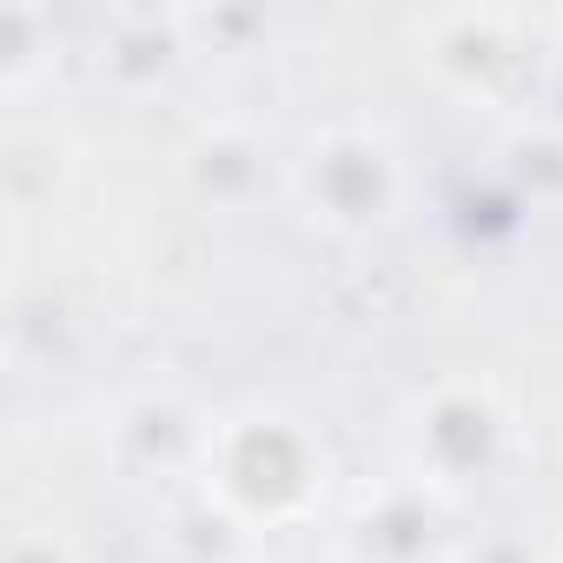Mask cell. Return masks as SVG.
Returning a JSON list of instances; mask_svg holds the SVG:
<instances>
[{
    "instance_id": "30bf717a",
    "label": "cell",
    "mask_w": 563,
    "mask_h": 563,
    "mask_svg": "<svg viewBox=\"0 0 563 563\" xmlns=\"http://www.w3.org/2000/svg\"><path fill=\"white\" fill-rule=\"evenodd\" d=\"M497 173L523 206H563V120L550 107H537L523 120H504Z\"/></svg>"
},
{
    "instance_id": "e0dca14e",
    "label": "cell",
    "mask_w": 563,
    "mask_h": 563,
    "mask_svg": "<svg viewBox=\"0 0 563 563\" xmlns=\"http://www.w3.org/2000/svg\"><path fill=\"white\" fill-rule=\"evenodd\" d=\"M258 563H339V556H332V550H325V556H306V550H299V556H258Z\"/></svg>"
},
{
    "instance_id": "3957f363",
    "label": "cell",
    "mask_w": 563,
    "mask_h": 563,
    "mask_svg": "<svg viewBox=\"0 0 563 563\" xmlns=\"http://www.w3.org/2000/svg\"><path fill=\"white\" fill-rule=\"evenodd\" d=\"M286 192L306 225L332 239H378L411 206V159L385 120H332L292 153Z\"/></svg>"
},
{
    "instance_id": "6da1fadb",
    "label": "cell",
    "mask_w": 563,
    "mask_h": 563,
    "mask_svg": "<svg viewBox=\"0 0 563 563\" xmlns=\"http://www.w3.org/2000/svg\"><path fill=\"white\" fill-rule=\"evenodd\" d=\"M199 490L219 510H232L252 537L299 530L332 497V451L319 424H306L299 411L252 398V405L219 411L206 464H199Z\"/></svg>"
},
{
    "instance_id": "7a4b0ae2",
    "label": "cell",
    "mask_w": 563,
    "mask_h": 563,
    "mask_svg": "<svg viewBox=\"0 0 563 563\" xmlns=\"http://www.w3.org/2000/svg\"><path fill=\"white\" fill-rule=\"evenodd\" d=\"M418 74L471 113H537V67L550 60L543 14L517 8H431L411 21Z\"/></svg>"
},
{
    "instance_id": "ba28073f",
    "label": "cell",
    "mask_w": 563,
    "mask_h": 563,
    "mask_svg": "<svg viewBox=\"0 0 563 563\" xmlns=\"http://www.w3.org/2000/svg\"><path fill=\"white\" fill-rule=\"evenodd\" d=\"M186 60H192V47H186L179 8H113V14L100 21L93 67H100V80H107L113 93H126V100L159 93Z\"/></svg>"
},
{
    "instance_id": "9a60e30c",
    "label": "cell",
    "mask_w": 563,
    "mask_h": 563,
    "mask_svg": "<svg viewBox=\"0 0 563 563\" xmlns=\"http://www.w3.org/2000/svg\"><path fill=\"white\" fill-rule=\"evenodd\" d=\"M464 563H556V550H543L530 530H484L464 550Z\"/></svg>"
},
{
    "instance_id": "277c9868",
    "label": "cell",
    "mask_w": 563,
    "mask_h": 563,
    "mask_svg": "<svg viewBox=\"0 0 563 563\" xmlns=\"http://www.w3.org/2000/svg\"><path fill=\"white\" fill-rule=\"evenodd\" d=\"M510 451H517L510 398L490 378H477V372L438 378L398 411V457H405L398 471H411L418 484L444 490L451 504H464L471 490L497 484Z\"/></svg>"
},
{
    "instance_id": "8fae6325",
    "label": "cell",
    "mask_w": 563,
    "mask_h": 563,
    "mask_svg": "<svg viewBox=\"0 0 563 563\" xmlns=\"http://www.w3.org/2000/svg\"><path fill=\"white\" fill-rule=\"evenodd\" d=\"M0 179H8V219L21 232L34 212H54L67 199V186H74V146L60 133H14L8 159H0Z\"/></svg>"
},
{
    "instance_id": "5b68a950",
    "label": "cell",
    "mask_w": 563,
    "mask_h": 563,
    "mask_svg": "<svg viewBox=\"0 0 563 563\" xmlns=\"http://www.w3.org/2000/svg\"><path fill=\"white\" fill-rule=\"evenodd\" d=\"M464 550H471L464 504L418 484L411 471H391V477H372L365 490H352V504L339 510V530H332L339 563H464Z\"/></svg>"
},
{
    "instance_id": "8992f818",
    "label": "cell",
    "mask_w": 563,
    "mask_h": 563,
    "mask_svg": "<svg viewBox=\"0 0 563 563\" xmlns=\"http://www.w3.org/2000/svg\"><path fill=\"white\" fill-rule=\"evenodd\" d=\"M212 411L192 405L179 385H140L107 411V457L140 477V484H199L206 444H212Z\"/></svg>"
},
{
    "instance_id": "5bb4252c",
    "label": "cell",
    "mask_w": 563,
    "mask_h": 563,
    "mask_svg": "<svg viewBox=\"0 0 563 563\" xmlns=\"http://www.w3.org/2000/svg\"><path fill=\"white\" fill-rule=\"evenodd\" d=\"M8 563H80V550L60 523H21L8 537Z\"/></svg>"
},
{
    "instance_id": "52a82bcc",
    "label": "cell",
    "mask_w": 563,
    "mask_h": 563,
    "mask_svg": "<svg viewBox=\"0 0 563 563\" xmlns=\"http://www.w3.org/2000/svg\"><path fill=\"white\" fill-rule=\"evenodd\" d=\"M286 166L292 159L272 153V133L239 113L199 120L179 146V179L206 212H252L272 192V179H286Z\"/></svg>"
},
{
    "instance_id": "ac0fdd59",
    "label": "cell",
    "mask_w": 563,
    "mask_h": 563,
    "mask_svg": "<svg viewBox=\"0 0 563 563\" xmlns=\"http://www.w3.org/2000/svg\"><path fill=\"white\" fill-rule=\"evenodd\" d=\"M556 563H563V550H556Z\"/></svg>"
},
{
    "instance_id": "9c48e42d",
    "label": "cell",
    "mask_w": 563,
    "mask_h": 563,
    "mask_svg": "<svg viewBox=\"0 0 563 563\" xmlns=\"http://www.w3.org/2000/svg\"><path fill=\"white\" fill-rule=\"evenodd\" d=\"M159 543H166L173 563H258V537L232 510H219L199 484H186V490L166 497Z\"/></svg>"
},
{
    "instance_id": "4fadbf2b",
    "label": "cell",
    "mask_w": 563,
    "mask_h": 563,
    "mask_svg": "<svg viewBox=\"0 0 563 563\" xmlns=\"http://www.w3.org/2000/svg\"><path fill=\"white\" fill-rule=\"evenodd\" d=\"M179 21H186V47H192V60L199 54H252L258 41H265V14L258 8H179Z\"/></svg>"
},
{
    "instance_id": "7c38bea8",
    "label": "cell",
    "mask_w": 563,
    "mask_h": 563,
    "mask_svg": "<svg viewBox=\"0 0 563 563\" xmlns=\"http://www.w3.org/2000/svg\"><path fill=\"white\" fill-rule=\"evenodd\" d=\"M60 21L34 0H0V93L27 100L60 67Z\"/></svg>"
},
{
    "instance_id": "2e32d148",
    "label": "cell",
    "mask_w": 563,
    "mask_h": 563,
    "mask_svg": "<svg viewBox=\"0 0 563 563\" xmlns=\"http://www.w3.org/2000/svg\"><path fill=\"white\" fill-rule=\"evenodd\" d=\"M543 27H550V54H563V8H556V14H543Z\"/></svg>"
}]
</instances>
